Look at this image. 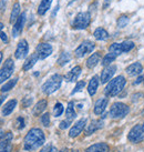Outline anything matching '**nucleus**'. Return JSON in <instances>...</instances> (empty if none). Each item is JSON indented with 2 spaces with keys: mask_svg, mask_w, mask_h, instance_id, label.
<instances>
[{
  "mask_svg": "<svg viewBox=\"0 0 144 152\" xmlns=\"http://www.w3.org/2000/svg\"><path fill=\"white\" fill-rule=\"evenodd\" d=\"M129 140L133 142V143H139L141 141L144 140V130L143 127L141 124H136L132 128L130 132H129V135H127Z\"/></svg>",
  "mask_w": 144,
  "mask_h": 152,
  "instance_id": "0eeeda50",
  "label": "nucleus"
},
{
  "mask_svg": "<svg viewBox=\"0 0 144 152\" xmlns=\"http://www.w3.org/2000/svg\"><path fill=\"white\" fill-rule=\"evenodd\" d=\"M108 103H109V99L108 98H100L99 100H97L95 102V104H94V113L97 114V115H100L104 112V110L105 108L108 107Z\"/></svg>",
  "mask_w": 144,
  "mask_h": 152,
  "instance_id": "2eb2a0df",
  "label": "nucleus"
},
{
  "mask_svg": "<svg viewBox=\"0 0 144 152\" xmlns=\"http://www.w3.org/2000/svg\"><path fill=\"white\" fill-rule=\"evenodd\" d=\"M47 106H48V102H47V100H46V99L39 100V101L36 103V106H34V108H33V111H32L33 115H36V117L40 115V114L42 113L43 111L46 110Z\"/></svg>",
  "mask_w": 144,
  "mask_h": 152,
  "instance_id": "412c9836",
  "label": "nucleus"
},
{
  "mask_svg": "<svg viewBox=\"0 0 144 152\" xmlns=\"http://www.w3.org/2000/svg\"><path fill=\"white\" fill-rule=\"evenodd\" d=\"M0 123H1V121H0Z\"/></svg>",
  "mask_w": 144,
  "mask_h": 152,
  "instance_id": "5fc2aeb1",
  "label": "nucleus"
},
{
  "mask_svg": "<svg viewBox=\"0 0 144 152\" xmlns=\"http://www.w3.org/2000/svg\"><path fill=\"white\" fill-rule=\"evenodd\" d=\"M70 60H71L70 53H68V52H62L60 55L59 59H58V64L59 66H64V64H67L68 62H70Z\"/></svg>",
  "mask_w": 144,
  "mask_h": 152,
  "instance_id": "7c9ffc66",
  "label": "nucleus"
},
{
  "mask_svg": "<svg viewBox=\"0 0 144 152\" xmlns=\"http://www.w3.org/2000/svg\"><path fill=\"white\" fill-rule=\"evenodd\" d=\"M20 16V4L16 2L13 4L12 10H11V13H10V19H9V22L10 23H15L17 21V19Z\"/></svg>",
  "mask_w": 144,
  "mask_h": 152,
  "instance_id": "393cba45",
  "label": "nucleus"
},
{
  "mask_svg": "<svg viewBox=\"0 0 144 152\" xmlns=\"http://www.w3.org/2000/svg\"><path fill=\"white\" fill-rule=\"evenodd\" d=\"M94 47H95V45H94L92 41L85 40V41H83L80 46L76 48V51H74V55H76V57H78V58H82V57H84L85 55L91 53V52L94 50Z\"/></svg>",
  "mask_w": 144,
  "mask_h": 152,
  "instance_id": "6e6552de",
  "label": "nucleus"
},
{
  "mask_svg": "<svg viewBox=\"0 0 144 152\" xmlns=\"http://www.w3.org/2000/svg\"><path fill=\"white\" fill-rule=\"evenodd\" d=\"M41 123L44 127H49L50 126V114L44 113L41 115Z\"/></svg>",
  "mask_w": 144,
  "mask_h": 152,
  "instance_id": "c9c22d12",
  "label": "nucleus"
},
{
  "mask_svg": "<svg viewBox=\"0 0 144 152\" xmlns=\"http://www.w3.org/2000/svg\"><path fill=\"white\" fill-rule=\"evenodd\" d=\"M0 38H1V40H2L4 43L8 42V37H7V34H4V32H1V34H0Z\"/></svg>",
  "mask_w": 144,
  "mask_h": 152,
  "instance_id": "79ce46f5",
  "label": "nucleus"
},
{
  "mask_svg": "<svg viewBox=\"0 0 144 152\" xmlns=\"http://www.w3.org/2000/svg\"><path fill=\"white\" fill-rule=\"evenodd\" d=\"M2 59H4V53H2L1 51H0V64L2 62Z\"/></svg>",
  "mask_w": 144,
  "mask_h": 152,
  "instance_id": "8fccbe9b",
  "label": "nucleus"
},
{
  "mask_svg": "<svg viewBox=\"0 0 144 152\" xmlns=\"http://www.w3.org/2000/svg\"><path fill=\"white\" fill-rule=\"evenodd\" d=\"M61 83H62V77L58 73H55L52 77H50L42 85V87H41L42 92L46 94H51V93L55 92L61 87Z\"/></svg>",
  "mask_w": 144,
  "mask_h": 152,
  "instance_id": "7ed1b4c3",
  "label": "nucleus"
},
{
  "mask_svg": "<svg viewBox=\"0 0 144 152\" xmlns=\"http://www.w3.org/2000/svg\"><path fill=\"white\" fill-rule=\"evenodd\" d=\"M31 103H32V98L31 97H25L23 100H22V106L25 107V108H28V107L31 106Z\"/></svg>",
  "mask_w": 144,
  "mask_h": 152,
  "instance_id": "58836bf2",
  "label": "nucleus"
},
{
  "mask_svg": "<svg viewBox=\"0 0 144 152\" xmlns=\"http://www.w3.org/2000/svg\"><path fill=\"white\" fill-rule=\"evenodd\" d=\"M93 36L97 40H100V41H102V40H106V39L109 38L108 31H106L105 29H103V28H97V29H95Z\"/></svg>",
  "mask_w": 144,
  "mask_h": 152,
  "instance_id": "bb28decb",
  "label": "nucleus"
},
{
  "mask_svg": "<svg viewBox=\"0 0 144 152\" xmlns=\"http://www.w3.org/2000/svg\"><path fill=\"white\" fill-rule=\"evenodd\" d=\"M39 152H55V149L51 144H47V145H44Z\"/></svg>",
  "mask_w": 144,
  "mask_h": 152,
  "instance_id": "ea45409f",
  "label": "nucleus"
},
{
  "mask_svg": "<svg viewBox=\"0 0 144 152\" xmlns=\"http://www.w3.org/2000/svg\"><path fill=\"white\" fill-rule=\"evenodd\" d=\"M110 148L106 143H95L85 150V152H109Z\"/></svg>",
  "mask_w": 144,
  "mask_h": 152,
  "instance_id": "4be33fe9",
  "label": "nucleus"
},
{
  "mask_svg": "<svg viewBox=\"0 0 144 152\" xmlns=\"http://www.w3.org/2000/svg\"><path fill=\"white\" fill-rule=\"evenodd\" d=\"M134 42L133 41H130V40H125L121 43V49H122V52H129L131 51L133 48H134Z\"/></svg>",
  "mask_w": 144,
  "mask_h": 152,
  "instance_id": "2f4dec72",
  "label": "nucleus"
},
{
  "mask_svg": "<svg viewBox=\"0 0 144 152\" xmlns=\"http://www.w3.org/2000/svg\"><path fill=\"white\" fill-rule=\"evenodd\" d=\"M62 112H63V106H62V103H60V102L55 103V108H53V115L55 117H60L62 114Z\"/></svg>",
  "mask_w": 144,
  "mask_h": 152,
  "instance_id": "72a5a7b5",
  "label": "nucleus"
},
{
  "mask_svg": "<svg viewBox=\"0 0 144 152\" xmlns=\"http://www.w3.org/2000/svg\"><path fill=\"white\" fill-rule=\"evenodd\" d=\"M16 107H17V100H16V99H11V100H9V101L2 107L1 113H2L4 117H7V115H9L10 113H12V111L15 110Z\"/></svg>",
  "mask_w": 144,
  "mask_h": 152,
  "instance_id": "6ab92c4d",
  "label": "nucleus"
},
{
  "mask_svg": "<svg viewBox=\"0 0 144 152\" xmlns=\"http://www.w3.org/2000/svg\"><path fill=\"white\" fill-rule=\"evenodd\" d=\"M103 124H104V122H103V120H92L91 121V123L90 124H88L87 126V128H85V134H92V133H94L97 130H99V129H101L102 127H103Z\"/></svg>",
  "mask_w": 144,
  "mask_h": 152,
  "instance_id": "dca6fc26",
  "label": "nucleus"
},
{
  "mask_svg": "<svg viewBox=\"0 0 144 152\" xmlns=\"http://www.w3.org/2000/svg\"><path fill=\"white\" fill-rule=\"evenodd\" d=\"M28 51H29V46H28V42L27 40L22 39L19 41L17 46V49H16V52H15V57L17 59H23L27 57L28 55Z\"/></svg>",
  "mask_w": 144,
  "mask_h": 152,
  "instance_id": "9b49d317",
  "label": "nucleus"
},
{
  "mask_svg": "<svg viewBox=\"0 0 144 152\" xmlns=\"http://www.w3.org/2000/svg\"><path fill=\"white\" fill-rule=\"evenodd\" d=\"M74 152H79V151H74Z\"/></svg>",
  "mask_w": 144,
  "mask_h": 152,
  "instance_id": "864d4df0",
  "label": "nucleus"
},
{
  "mask_svg": "<svg viewBox=\"0 0 144 152\" xmlns=\"http://www.w3.org/2000/svg\"><path fill=\"white\" fill-rule=\"evenodd\" d=\"M70 124H71V121H69V120H64V121H61V123L59 124V128L60 129H62V130H64V129H67Z\"/></svg>",
  "mask_w": 144,
  "mask_h": 152,
  "instance_id": "a19ab883",
  "label": "nucleus"
},
{
  "mask_svg": "<svg viewBox=\"0 0 144 152\" xmlns=\"http://www.w3.org/2000/svg\"><path fill=\"white\" fill-rule=\"evenodd\" d=\"M91 22V15L89 12H79L72 22V28L76 30H83L88 28Z\"/></svg>",
  "mask_w": 144,
  "mask_h": 152,
  "instance_id": "20e7f679",
  "label": "nucleus"
},
{
  "mask_svg": "<svg viewBox=\"0 0 144 152\" xmlns=\"http://www.w3.org/2000/svg\"><path fill=\"white\" fill-rule=\"evenodd\" d=\"M127 23H129V18H127V16H121V17L118 19V27H119V28H124Z\"/></svg>",
  "mask_w": 144,
  "mask_h": 152,
  "instance_id": "f704fd0d",
  "label": "nucleus"
},
{
  "mask_svg": "<svg viewBox=\"0 0 144 152\" xmlns=\"http://www.w3.org/2000/svg\"><path fill=\"white\" fill-rule=\"evenodd\" d=\"M4 23H2V22H0V34L2 32V29H4Z\"/></svg>",
  "mask_w": 144,
  "mask_h": 152,
  "instance_id": "09e8293b",
  "label": "nucleus"
},
{
  "mask_svg": "<svg viewBox=\"0 0 144 152\" xmlns=\"http://www.w3.org/2000/svg\"><path fill=\"white\" fill-rule=\"evenodd\" d=\"M51 4H52V0H42L41 4H39V7H38L39 15H40V16H43V15L50 9Z\"/></svg>",
  "mask_w": 144,
  "mask_h": 152,
  "instance_id": "a878e982",
  "label": "nucleus"
},
{
  "mask_svg": "<svg viewBox=\"0 0 144 152\" xmlns=\"http://www.w3.org/2000/svg\"><path fill=\"white\" fill-rule=\"evenodd\" d=\"M116 57L118 56H115L114 53H112V52H109V53H106L104 57H103V59H102V66H104V67H108V66H110L115 59H116Z\"/></svg>",
  "mask_w": 144,
  "mask_h": 152,
  "instance_id": "c85d7f7f",
  "label": "nucleus"
},
{
  "mask_svg": "<svg viewBox=\"0 0 144 152\" xmlns=\"http://www.w3.org/2000/svg\"><path fill=\"white\" fill-rule=\"evenodd\" d=\"M6 4H7V0H1V2H0V10H2V6H4V8L6 7Z\"/></svg>",
  "mask_w": 144,
  "mask_h": 152,
  "instance_id": "37998d69",
  "label": "nucleus"
},
{
  "mask_svg": "<svg viewBox=\"0 0 144 152\" xmlns=\"http://www.w3.org/2000/svg\"><path fill=\"white\" fill-rule=\"evenodd\" d=\"M13 70H15V62L11 58H8L4 61L2 68L0 69V83L9 79L10 76L12 75Z\"/></svg>",
  "mask_w": 144,
  "mask_h": 152,
  "instance_id": "423d86ee",
  "label": "nucleus"
},
{
  "mask_svg": "<svg viewBox=\"0 0 144 152\" xmlns=\"http://www.w3.org/2000/svg\"><path fill=\"white\" fill-rule=\"evenodd\" d=\"M125 71H127V73L130 77H134V76L140 75L141 72L143 71V67H142V64H141L140 62H134V64H130V66L125 69Z\"/></svg>",
  "mask_w": 144,
  "mask_h": 152,
  "instance_id": "f3484780",
  "label": "nucleus"
},
{
  "mask_svg": "<svg viewBox=\"0 0 144 152\" xmlns=\"http://www.w3.org/2000/svg\"><path fill=\"white\" fill-rule=\"evenodd\" d=\"M109 51L114 53L115 56H120L122 55V49H121V43H112L110 47H109Z\"/></svg>",
  "mask_w": 144,
  "mask_h": 152,
  "instance_id": "473e14b6",
  "label": "nucleus"
},
{
  "mask_svg": "<svg viewBox=\"0 0 144 152\" xmlns=\"http://www.w3.org/2000/svg\"><path fill=\"white\" fill-rule=\"evenodd\" d=\"M127 83V80L123 76H119L110 80V82L108 83L104 93L108 97H115L116 94H119L121 91L123 90L124 86Z\"/></svg>",
  "mask_w": 144,
  "mask_h": 152,
  "instance_id": "f03ea898",
  "label": "nucleus"
},
{
  "mask_svg": "<svg viewBox=\"0 0 144 152\" xmlns=\"http://www.w3.org/2000/svg\"><path fill=\"white\" fill-rule=\"evenodd\" d=\"M59 8H60V7H59V4H58V6H57V7H55V11H53V13H52V16H55V12H57V11L59 10Z\"/></svg>",
  "mask_w": 144,
  "mask_h": 152,
  "instance_id": "de8ad7c7",
  "label": "nucleus"
},
{
  "mask_svg": "<svg viewBox=\"0 0 144 152\" xmlns=\"http://www.w3.org/2000/svg\"><path fill=\"white\" fill-rule=\"evenodd\" d=\"M143 82H144V80H143Z\"/></svg>",
  "mask_w": 144,
  "mask_h": 152,
  "instance_id": "6e6d98bb",
  "label": "nucleus"
},
{
  "mask_svg": "<svg viewBox=\"0 0 144 152\" xmlns=\"http://www.w3.org/2000/svg\"><path fill=\"white\" fill-rule=\"evenodd\" d=\"M52 51H53L52 46L49 45V43H39L37 48H36V53L38 55L39 59L41 60L49 57L52 53Z\"/></svg>",
  "mask_w": 144,
  "mask_h": 152,
  "instance_id": "1a4fd4ad",
  "label": "nucleus"
},
{
  "mask_svg": "<svg viewBox=\"0 0 144 152\" xmlns=\"http://www.w3.org/2000/svg\"><path fill=\"white\" fill-rule=\"evenodd\" d=\"M4 99H6V94H4V96L0 97V104H2V101H4Z\"/></svg>",
  "mask_w": 144,
  "mask_h": 152,
  "instance_id": "49530a36",
  "label": "nucleus"
},
{
  "mask_svg": "<svg viewBox=\"0 0 144 152\" xmlns=\"http://www.w3.org/2000/svg\"><path fill=\"white\" fill-rule=\"evenodd\" d=\"M81 73V67L80 66H76V67L72 68L71 70L64 76V80L68 81V82H73L78 79V77L80 76Z\"/></svg>",
  "mask_w": 144,
  "mask_h": 152,
  "instance_id": "a211bd4d",
  "label": "nucleus"
},
{
  "mask_svg": "<svg viewBox=\"0 0 144 152\" xmlns=\"http://www.w3.org/2000/svg\"><path fill=\"white\" fill-rule=\"evenodd\" d=\"M97 87H99V78L97 76H94L91 80H90L89 85H88V92L92 97L97 93Z\"/></svg>",
  "mask_w": 144,
  "mask_h": 152,
  "instance_id": "b1692460",
  "label": "nucleus"
},
{
  "mask_svg": "<svg viewBox=\"0 0 144 152\" xmlns=\"http://www.w3.org/2000/svg\"><path fill=\"white\" fill-rule=\"evenodd\" d=\"M25 13H21L19 18L17 19V21L15 22V25L12 27V30H11V34H12L13 38H17L21 34L22 30H23V26H25Z\"/></svg>",
  "mask_w": 144,
  "mask_h": 152,
  "instance_id": "9d476101",
  "label": "nucleus"
},
{
  "mask_svg": "<svg viewBox=\"0 0 144 152\" xmlns=\"http://www.w3.org/2000/svg\"><path fill=\"white\" fill-rule=\"evenodd\" d=\"M144 80V77H139V79L134 82V85H137V83H140V82H142V81Z\"/></svg>",
  "mask_w": 144,
  "mask_h": 152,
  "instance_id": "a18cd8bd",
  "label": "nucleus"
},
{
  "mask_svg": "<svg viewBox=\"0 0 144 152\" xmlns=\"http://www.w3.org/2000/svg\"><path fill=\"white\" fill-rule=\"evenodd\" d=\"M84 86H85V82H84V81H79V82L76 83V87H74V89L72 90L71 94H74V93H76V92H80L81 90L84 88Z\"/></svg>",
  "mask_w": 144,
  "mask_h": 152,
  "instance_id": "e433bc0d",
  "label": "nucleus"
},
{
  "mask_svg": "<svg viewBox=\"0 0 144 152\" xmlns=\"http://www.w3.org/2000/svg\"><path fill=\"white\" fill-rule=\"evenodd\" d=\"M4 135H6V132H4V129H0V140L4 138Z\"/></svg>",
  "mask_w": 144,
  "mask_h": 152,
  "instance_id": "c03bdc74",
  "label": "nucleus"
},
{
  "mask_svg": "<svg viewBox=\"0 0 144 152\" xmlns=\"http://www.w3.org/2000/svg\"><path fill=\"white\" fill-rule=\"evenodd\" d=\"M115 71H116V67L115 66H108L103 69V71L101 73V83H106L112 79V77L114 76Z\"/></svg>",
  "mask_w": 144,
  "mask_h": 152,
  "instance_id": "4468645a",
  "label": "nucleus"
},
{
  "mask_svg": "<svg viewBox=\"0 0 144 152\" xmlns=\"http://www.w3.org/2000/svg\"><path fill=\"white\" fill-rule=\"evenodd\" d=\"M100 60H101V52H94L87 60V67L92 69L100 62Z\"/></svg>",
  "mask_w": 144,
  "mask_h": 152,
  "instance_id": "aec40b11",
  "label": "nucleus"
},
{
  "mask_svg": "<svg viewBox=\"0 0 144 152\" xmlns=\"http://www.w3.org/2000/svg\"><path fill=\"white\" fill-rule=\"evenodd\" d=\"M109 2H110V0H105V4H103V8H106V7H108V4H109Z\"/></svg>",
  "mask_w": 144,
  "mask_h": 152,
  "instance_id": "3c124183",
  "label": "nucleus"
},
{
  "mask_svg": "<svg viewBox=\"0 0 144 152\" xmlns=\"http://www.w3.org/2000/svg\"><path fill=\"white\" fill-rule=\"evenodd\" d=\"M44 141H46V137L43 131L39 128H33L25 134L23 140V148L27 151H34L43 145Z\"/></svg>",
  "mask_w": 144,
  "mask_h": 152,
  "instance_id": "f257e3e1",
  "label": "nucleus"
},
{
  "mask_svg": "<svg viewBox=\"0 0 144 152\" xmlns=\"http://www.w3.org/2000/svg\"><path fill=\"white\" fill-rule=\"evenodd\" d=\"M38 60H39V57H38V55H37V53L31 55L28 59L25 60V62L23 64V67H22V69H23L25 71H28V70H30L31 68L33 67Z\"/></svg>",
  "mask_w": 144,
  "mask_h": 152,
  "instance_id": "5701e85b",
  "label": "nucleus"
},
{
  "mask_svg": "<svg viewBox=\"0 0 144 152\" xmlns=\"http://www.w3.org/2000/svg\"><path fill=\"white\" fill-rule=\"evenodd\" d=\"M12 138L13 135L11 132L6 133L4 138H2L0 141V152H12Z\"/></svg>",
  "mask_w": 144,
  "mask_h": 152,
  "instance_id": "f8f14e48",
  "label": "nucleus"
},
{
  "mask_svg": "<svg viewBox=\"0 0 144 152\" xmlns=\"http://www.w3.org/2000/svg\"><path fill=\"white\" fill-rule=\"evenodd\" d=\"M74 104H73V102H69L68 103V107H67V111H65V115H67V120L69 121H73L74 118L76 117V111H74Z\"/></svg>",
  "mask_w": 144,
  "mask_h": 152,
  "instance_id": "cd10ccee",
  "label": "nucleus"
},
{
  "mask_svg": "<svg viewBox=\"0 0 144 152\" xmlns=\"http://www.w3.org/2000/svg\"><path fill=\"white\" fill-rule=\"evenodd\" d=\"M142 127H143V130H144V123H143V126H142Z\"/></svg>",
  "mask_w": 144,
  "mask_h": 152,
  "instance_id": "603ef678",
  "label": "nucleus"
},
{
  "mask_svg": "<svg viewBox=\"0 0 144 152\" xmlns=\"http://www.w3.org/2000/svg\"><path fill=\"white\" fill-rule=\"evenodd\" d=\"M17 81H18V78H15V79H12V80H9L8 82H6L2 87H1V89H0V91L2 93H6L8 92V91H10L11 89H13V87L17 85Z\"/></svg>",
  "mask_w": 144,
  "mask_h": 152,
  "instance_id": "c756f323",
  "label": "nucleus"
},
{
  "mask_svg": "<svg viewBox=\"0 0 144 152\" xmlns=\"http://www.w3.org/2000/svg\"><path fill=\"white\" fill-rule=\"evenodd\" d=\"M16 127L19 129V130H21V129H23L25 128V119L22 118V117H19V118H17V121H16Z\"/></svg>",
  "mask_w": 144,
  "mask_h": 152,
  "instance_id": "4c0bfd02",
  "label": "nucleus"
},
{
  "mask_svg": "<svg viewBox=\"0 0 144 152\" xmlns=\"http://www.w3.org/2000/svg\"><path fill=\"white\" fill-rule=\"evenodd\" d=\"M85 124H87V119L83 118V119H81V120H79V121L70 129V131H69V137H70V138H76V137L83 131Z\"/></svg>",
  "mask_w": 144,
  "mask_h": 152,
  "instance_id": "ddd939ff",
  "label": "nucleus"
},
{
  "mask_svg": "<svg viewBox=\"0 0 144 152\" xmlns=\"http://www.w3.org/2000/svg\"><path fill=\"white\" fill-rule=\"evenodd\" d=\"M130 112V108L122 102H115L110 109V117L112 119H122Z\"/></svg>",
  "mask_w": 144,
  "mask_h": 152,
  "instance_id": "39448f33",
  "label": "nucleus"
}]
</instances>
